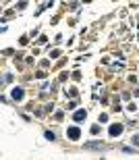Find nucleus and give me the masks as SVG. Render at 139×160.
<instances>
[{
  "mask_svg": "<svg viewBox=\"0 0 139 160\" xmlns=\"http://www.w3.org/2000/svg\"><path fill=\"white\" fill-rule=\"evenodd\" d=\"M66 135H68V139H79V137H81V129L79 127H68L66 129Z\"/></svg>",
  "mask_w": 139,
  "mask_h": 160,
  "instance_id": "1",
  "label": "nucleus"
},
{
  "mask_svg": "<svg viewBox=\"0 0 139 160\" xmlns=\"http://www.w3.org/2000/svg\"><path fill=\"white\" fill-rule=\"evenodd\" d=\"M108 133H110V137H116V135H121V133H123V125H121V123H114V125H110Z\"/></svg>",
  "mask_w": 139,
  "mask_h": 160,
  "instance_id": "2",
  "label": "nucleus"
},
{
  "mask_svg": "<svg viewBox=\"0 0 139 160\" xmlns=\"http://www.w3.org/2000/svg\"><path fill=\"white\" fill-rule=\"evenodd\" d=\"M11 96H13V100H23V96H25V91H23V87H13V91H11Z\"/></svg>",
  "mask_w": 139,
  "mask_h": 160,
  "instance_id": "3",
  "label": "nucleus"
},
{
  "mask_svg": "<svg viewBox=\"0 0 139 160\" xmlns=\"http://www.w3.org/2000/svg\"><path fill=\"white\" fill-rule=\"evenodd\" d=\"M85 117H87L85 110H77V112L73 114V121H75V123H81V121H85Z\"/></svg>",
  "mask_w": 139,
  "mask_h": 160,
  "instance_id": "4",
  "label": "nucleus"
},
{
  "mask_svg": "<svg viewBox=\"0 0 139 160\" xmlns=\"http://www.w3.org/2000/svg\"><path fill=\"white\" fill-rule=\"evenodd\" d=\"M131 144H133V146H137V148H139V135H133V139H131Z\"/></svg>",
  "mask_w": 139,
  "mask_h": 160,
  "instance_id": "5",
  "label": "nucleus"
},
{
  "mask_svg": "<svg viewBox=\"0 0 139 160\" xmlns=\"http://www.w3.org/2000/svg\"><path fill=\"white\" fill-rule=\"evenodd\" d=\"M46 137H48V139H56V137H54V133H52V131H46Z\"/></svg>",
  "mask_w": 139,
  "mask_h": 160,
  "instance_id": "6",
  "label": "nucleus"
},
{
  "mask_svg": "<svg viewBox=\"0 0 139 160\" xmlns=\"http://www.w3.org/2000/svg\"><path fill=\"white\" fill-rule=\"evenodd\" d=\"M58 54H60L58 50H52V52H50V56H52V58H58Z\"/></svg>",
  "mask_w": 139,
  "mask_h": 160,
  "instance_id": "7",
  "label": "nucleus"
}]
</instances>
